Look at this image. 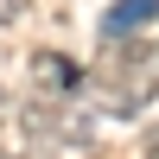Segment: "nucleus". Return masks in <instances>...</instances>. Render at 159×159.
<instances>
[{"label":"nucleus","mask_w":159,"mask_h":159,"mask_svg":"<svg viewBox=\"0 0 159 159\" xmlns=\"http://www.w3.org/2000/svg\"><path fill=\"white\" fill-rule=\"evenodd\" d=\"M19 13H25V0H0V25H13Z\"/></svg>","instance_id":"obj_3"},{"label":"nucleus","mask_w":159,"mask_h":159,"mask_svg":"<svg viewBox=\"0 0 159 159\" xmlns=\"http://www.w3.org/2000/svg\"><path fill=\"white\" fill-rule=\"evenodd\" d=\"M38 83H51V89H76V83H83V70H76V64H64L57 51H38Z\"/></svg>","instance_id":"obj_2"},{"label":"nucleus","mask_w":159,"mask_h":159,"mask_svg":"<svg viewBox=\"0 0 159 159\" xmlns=\"http://www.w3.org/2000/svg\"><path fill=\"white\" fill-rule=\"evenodd\" d=\"M159 19V0H115L108 7V19H102V38H127V32H140V25H153Z\"/></svg>","instance_id":"obj_1"}]
</instances>
